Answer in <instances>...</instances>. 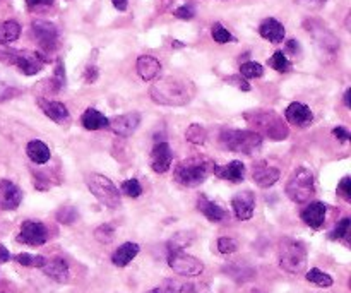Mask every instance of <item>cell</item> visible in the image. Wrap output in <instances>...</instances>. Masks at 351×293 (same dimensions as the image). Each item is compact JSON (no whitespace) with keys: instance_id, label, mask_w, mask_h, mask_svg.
I'll list each match as a JSON object with an SVG mask.
<instances>
[{"instance_id":"1","label":"cell","mask_w":351,"mask_h":293,"mask_svg":"<svg viewBox=\"0 0 351 293\" xmlns=\"http://www.w3.org/2000/svg\"><path fill=\"white\" fill-rule=\"evenodd\" d=\"M154 103L165 106H182L192 102L195 95V88L192 82L178 78H165L154 82L149 91Z\"/></svg>"},{"instance_id":"2","label":"cell","mask_w":351,"mask_h":293,"mask_svg":"<svg viewBox=\"0 0 351 293\" xmlns=\"http://www.w3.org/2000/svg\"><path fill=\"white\" fill-rule=\"evenodd\" d=\"M243 119L252 127V130L269 137L271 141H285L290 136V129L285 119L274 110H250L243 113Z\"/></svg>"},{"instance_id":"3","label":"cell","mask_w":351,"mask_h":293,"mask_svg":"<svg viewBox=\"0 0 351 293\" xmlns=\"http://www.w3.org/2000/svg\"><path fill=\"white\" fill-rule=\"evenodd\" d=\"M213 167L215 163L208 158H187L175 167L173 177L184 187H197V185L204 184L206 178L213 174Z\"/></svg>"},{"instance_id":"4","label":"cell","mask_w":351,"mask_h":293,"mask_svg":"<svg viewBox=\"0 0 351 293\" xmlns=\"http://www.w3.org/2000/svg\"><path fill=\"white\" fill-rule=\"evenodd\" d=\"M219 144L225 150L233 153L254 154L263 146V136L256 130H239V129H221L218 137Z\"/></svg>"},{"instance_id":"5","label":"cell","mask_w":351,"mask_h":293,"mask_svg":"<svg viewBox=\"0 0 351 293\" xmlns=\"http://www.w3.org/2000/svg\"><path fill=\"white\" fill-rule=\"evenodd\" d=\"M280 266L290 274L304 273L307 268V247L304 242L285 239L280 244Z\"/></svg>"},{"instance_id":"6","label":"cell","mask_w":351,"mask_h":293,"mask_svg":"<svg viewBox=\"0 0 351 293\" xmlns=\"http://www.w3.org/2000/svg\"><path fill=\"white\" fill-rule=\"evenodd\" d=\"M287 196L297 204H304L308 202L315 194V184H314V174L308 168L298 167L293 170L287 182Z\"/></svg>"},{"instance_id":"7","label":"cell","mask_w":351,"mask_h":293,"mask_svg":"<svg viewBox=\"0 0 351 293\" xmlns=\"http://www.w3.org/2000/svg\"><path fill=\"white\" fill-rule=\"evenodd\" d=\"M86 185L91 191V194L101 202L103 206L110 209H117L122 204V199H120L119 189L115 187L112 180L105 175L99 174H91L86 177Z\"/></svg>"},{"instance_id":"8","label":"cell","mask_w":351,"mask_h":293,"mask_svg":"<svg viewBox=\"0 0 351 293\" xmlns=\"http://www.w3.org/2000/svg\"><path fill=\"white\" fill-rule=\"evenodd\" d=\"M31 33H33V38L38 47H40V50L45 51V54H50V51H55L58 48L60 33H58V27L50 21H33L31 23Z\"/></svg>"},{"instance_id":"9","label":"cell","mask_w":351,"mask_h":293,"mask_svg":"<svg viewBox=\"0 0 351 293\" xmlns=\"http://www.w3.org/2000/svg\"><path fill=\"white\" fill-rule=\"evenodd\" d=\"M168 266L180 277H199L204 271V264L197 257L184 253V250H170L168 253Z\"/></svg>"},{"instance_id":"10","label":"cell","mask_w":351,"mask_h":293,"mask_svg":"<svg viewBox=\"0 0 351 293\" xmlns=\"http://www.w3.org/2000/svg\"><path fill=\"white\" fill-rule=\"evenodd\" d=\"M10 62L23 72L24 75H34L43 71L47 57L41 51H17L10 55Z\"/></svg>"},{"instance_id":"11","label":"cell","mask_w":351,"mask_h":293,"mask_svg":"<svg viewBox=\"0 0 351 293\" xmlns=\"http://www.w3.org/2000/svg\"><path fill=\"white\" fill-rule=\"evenodd\" d=\"M48 240V228L41 222L36 220H26L21 225L19 235H17V242L24 244V246L38 247L47 244Z\"/></svg>"},{"instance_id":"12","label":"cell","mask_w":351,"mask_h":293,"mask_svg":"<svg viewBox=\"0 0 351 293\" xmlns=\"http://www.w3.org/2000/svg\"><path fill=\"white\" fill-rule=\"evenodd\" d=\"M305 27L308 30V33L314 36L315 43L321 48L322 51H328V54H335L339 48V40L332 34V31H329L324 24L317 23V21H307Z\"/></svg>"},{"instance_id":"13","label":"cell","mask_w":351,"mask_h":293,"mask_svg":"<svg viewBox=\"0 0 351 293\" xmlns=\"http://www.w3.org/2000/svg\"><path fill=\"white\" fill-rule=\"evenodd\" d=\"M171 161H173V151H171L170 144L167 141H161V143L154 144L149 158V165L153 168V172H156V174H167L171 167Z\"/></svg>"},{"instance_id":"14","label":"cell","mask_w":351,"mask_h":293,"mask_svg":"<svg viewBox=\"0 0 351 293\" xmlns=\"http://www.w3.org/2000/svg\"><path fill=\"white\" fill-rule=\"evenodd\" d=\"M139 124H141L139 113L129 112V113H123V115H117L113 117V119H110L108 129L112 130L113 134H117V136L129 137L136 132Z\"/></svg>"},{"instance_id":"15","label":"cell","mask_w":351,"mask_h":293,"mask_svg":"<svg viewBox=\"0 0 351 293\" xmlns=\"http://www.w3.org/2000/svg\"><path fill=\"white\" fill-rule=\"evenodd\" d=\"M38 106L41 108V112L45 113V117H48L50 120H53L58 126H67L71 122V113H69L67 106L62 102H55V99H47V98H38L36 99Z\"/></svg>"},{"instance_id":"16","label":"cell","mask_w":351,"mask_h":293,"mask_svg":"<svg viewBox=\"0 0 351 293\" xmlns=\"http://www.w3.org/2000/svg\"><path fill=\"white\" fill-rule=\"evenodd\" d=\"M232 208L237 220L247 222V220H250L254 216V209H256V194H254L252 191L239 192V194L233 196Z\"/></svg>"},{"instance_id":"17","label":"cell","mask_w":351,"mask_h":293,"mask_svg":"<svg viewBox=\"0 0 351 293\" xmlns=\"http://www.w3.org/2000/svg\"><path fill=\"white\" fill-rule=\"evenodd\" d=\"M23 201V191L10 180H0V209L14 211Z\"/></svg>"},{"instance_id":"18","label":"cell","mask_w":351,"mask_h":293,"mask_svg":"<svg viewBox=\"0 0 351 293\" xmlns=\"http://www.w3.org/2000/svg\"><path fill=\"white\" fill-rule=\"evenodd\" d=\"M285 119H287V122H290L291 126L305 129V127L311 126L312 120H314V113H312V110L308 108L307 105H304V103L293 102L287 106V110H285Z\"/></svg>"},{"instance_id":"19","label":"cell","mask_w":351,"mask_h":293,"mask_svg":"<svg viewBox=\"0 0 351 293\" xmlns=\"http://www.w3.org/2000/svg\"><path fill=\"white\" fill-rule=\"evenodd\" d=\"M280 170L276 167H271L267 161H257L254 165V170H252V178L259 187L267 189V187H273L278 180H280Z\"/></svg>"},{"instance_id":"20","label":"cell","mask_w":351,"mask_h":293,"mask_svg":"<svg viewBox=\"0 0 351 293\" xmlns=\"http://www.w3.org/2000/svg\"><path fill=\"white\" fill-rule=\"evenodd\" d=\"M326 215H328V206L321 201H315L311 202V204L302 211L300 218L304 220L305 225L311 226L312 230H321L326 223Z\"/></svg>"},{"instance_id":"21","label":"cell","mask_w":351,"mask_h":293,"mask_svg":"<svg viewBox=\"0 0 351 293\" xmlns=\"http://www.w3.org/2000/svg\"><path fill=\"white\" fill-rule=\"evenodd\" d=\"M213 174L221 180L233 182V184H240L245 178V165L239 160L230 161L228 165H215L213 167Z\"/></svg>"},{"instance_id":"22","label":"cell","mask_w":351,"mask_h":293,"mask_svg":"<svg viewBox=\"0 0 351 293\" xmlns=\"http://www.w3.org/2000/svg\"><path fill=\"white\" fill-rule=\"evenodd\" d=\"M41 270H43V273L48 278H51L57 283H67L69 278H71V270H69L67 261L62 259V257H55V259L47 261Z\"/></svg>"},{"instance_id":"23","label":"cell","mask_w":351,"mask_h":293,"mask_svg":"<svg viewBox=\"0 0 351 293\" xmlns=\"http://www.w3.org/2000/svg\"><path fill=\"white\" fill-rule=\"evenodd\" d=\"M259 34L264 38V40L278 45L285 40L287 30H285V26L278 19H274V17H267V19H264L263 23H261Z\"/></svg>"},{"instance_id":"24","label":"cell","mask_w":351,"mask_h":293,"mask_svg":"<svg viewBox=\"0 0 351 293\" xmlns=\"http://www.w3.org/2000/svg\"><path fill=\"white\" fill-rule=\"evenodd\" d=\"M136 69L137 74H139L144 81H151V79H154L160 74L161 64L156 57H153V55H141V57L137 58Z\"/></svg>"},{"instance_id":"25","label":"cell","mask_w":351,"mask_h":293,"mask_svg":"<svg viewBox=\"0 0 351 293\" xmlns=\"http://www.w3.org/2000/svg\"><path fill=\"white\" fill-rule=\"evenodd\" d=\"M197 209L206 216V218L209 220V222H213V223L223 222V220H226V216H228L221 206H218L216 202L209 201L206 196H201V198L197 199Z\"/></svg>"},{"instance_id":"26","label":"cell","mask_w":351,"mask_h":293,"mask_svg":"<svg viewBox=\"0 0 351 293\" xmlns=\"http://www.w3.org/2000/svg\"><path fill=\"white\" fill-rule=\"evenodd\" d=\"M139 254V246L134 242H125L112 254V263L117 268H125L127 264L132 263L134 257Z\"/></svg>"},{"instance_id":"27","label":"cell","mask_w":351,"mask_h":293,"mask_svg":"<svg viewBox=\"0 0 351 293\" xmlns=\"http://www.w3.org/2000/svg\"><path fill=\"white\" fill-rule=\"evenodd\" d=\"M26 154H27V158H29V160L36 165L48 163V161H50V156H51L50 148H48L47 144L40 139H34V141H29V143H27Z\"/></svg>"},{"instance_id":"28","label":"cell","mask_w":351,"mask_h":293,"mask_svg":"<svg viewBox=\"0 0 351 293\" xmlns=\"http://www.w3.org/2000/svg\"><path fill=\"white\" fill-rule=\"evenodd\" d=\"M81 124L86 130H101L108 129L110 119H106V117L103 115L101 112H98L96 108H88L82 113Z\"/></svg>"},{"instance_id":"29","label":"cell","mask_w":351,"mask_h":293,"mask_svg":"<svg viewBox=\"0 0 351 293\" xmlns=\"http://www.w3.org/2000/svg\"><path fill=\"white\" fill-rule=\"evenodd\" d=\"M21 36V24L17 21H5L0 24V43H12Z\"/></svg>"},{"instance_id":"30","label":"cell","mask_w":351,"mask_h":293,"mask_svg":"<svg viewBox=\"0 0 351 293\" xmlns=\"http://www.w3.org/2000/svg\"><path fill=\"white\" fill-rule=\"evenodd\" d=\"M267 64H269L271 69L281 72V74H287V72L291 71L290 58H287V54H285V51H281V50L274 51L273 57L267 60Z\"/></svg>"},{"instance_id":"31","label":"cell","mask_w":351,"mask_h":293,"mask_svg":"<svg viewBox=\"0 0 351 293\" xmlns=\"http://www.w3.org/2000/svg\"><path fill=\"white\" fill-rule=\"evenodd\" d=\"M305 278H307L308 283H314L321 288H329V287H332V283H335V281H332V278L329 277L328 273L317 270V268H312V270L305 274Z\"/></svg>"},{"instance_id":"32","label":"cell","mask_w":351,"mask_h":293,"mask_svg":"<svg viewBox=\"0 0 351 293\" xmlns=\"http://www.w3.org/2000/svg\"><path fill=\"white\" fill-rule=\"evenodd\" d=\"M48 84H51L50 88H48V91L50 93H58L65 86V67L62 60H57L53 78L48 79Z\"/></svg>"},{"instance_id":"33","label":"cell","mask_w":351,"mask_h":293,"mask_svg":"<svg viewBox=\"0 0 351 293\" xmlns=\"http://www.w3.org/2000/svg\"><path fill=\"white\" fill-rule=\"evenodd\" d=\"M192 242H194V233L178 232L175 233L173 239L168 244V250H184V247L191 246Z\"/></svg>"},{"instance_id":"34","label":"cell","mask_w":351,"mask_h":293,"mask_svg":"<svg viewBox=\"0 0 351 293\" xmlns=\"http://www.w3.org/2000/svg\"><path fill=\"white\" fill-rule=\"evenodd\" d=\"M14 259H16V263H19L21 266H26V268H43L45 263H47V259H45L43 256H34V254H27V253L17 254Z\"/></svg>"},{"instance_id":"35","label":"cell","mask_w":351,"mask_h":293,"mask_svg":"<svg viewBox=\"0 0 351 293\" xmlns=\"http://www.w3.org/2000/svg\"><path fill=\"white\" fill-rule=\"evenodd\" d=\"M240 75L245 79H257L264 75V67L257 62H245L240 65Z\"/></svg>"},{"instance_id":"36","label":"cell","mask_w":351,"mask_h":293,"mask_svg":"<svg viewBox=\"0 0 351 293\" xmlns=\"http://www.w3.org/2000/svg\"><path fill=\"white\" fill-rule=\"evenodd\" d=\"M185 137H187L189 143L192 144H204L208 132H206L204 127L199 126V124H192L187 129V132H185Z\"/></svg>"},{"instance_id":"37","label":"cell","mask_w":351,"mask_h":293,"mask_svg":"<svg viewBox=\"0 0 351 293\" xmlns=\"http://www.w3.org/2000/svg\"><path fill=\"white\" fill-rule=\"evenodd\" d=\"M95 239L98 240L99 244H110L115 239V226L110 225V223L99 225L98 228L95 230Z\"/></svg>"},{"instance_id":"38","label":"cell","mask_w":351,"mask_h":293,"mask_svg":"<svg viewBox=\"0 0 351 293\" xmlns=\"http://www.w3.org/2000/svg\"><path fill=\"white\" fill-rule=\"evenodd\" d=\"M211 36L216 43H221V45L230 43V41L235 40V38H233V34L219 23H215V26H213V30H211Z\"/></svg>"},{"instance_id":"39","label":"cell","mask_w":351,"mask_h":293,"mask_svg":"<svg viewBox=\"0 0 351 293\" xmlns=\"http://www.w3.org/2000/svg\"><path fill=\"white\" fill-rule=\"evenodd\" d=\"M122 192L125 196H129V198L136 199L143 194V187H141V184L137 178H129V180H125L122 184Z\"/></svg>"},{"instance_id":"40","label":"cell","mask_w":351,"mask_h":293,"mask_svg":"<svg viewBox=\"0 0 351 293\" xmlns=\"http://www.w3.org/2000/svg\"><path fill=\"white\" fill-rule=\"evenodd\" d=\"M350 225H351V220L350 218H343L341 222L336 225V228L329 233V239L331 240H341L345 237H348L350 232Z\"/></svg>"},{"instance_id":"41","label":"cell","mask_w":351,"mask_h":293,"mask_svg":"<svg viewBox=\"0 0 351 293\" xmlns=\"http://www.w3.org/2000/svg\"><path fill=\"white\" fill-rule=\"evenodd\" d=\"M57 220L60 223H64V225H72L77 220V211L72 206H65V208L58 209Z\"/></svg>"},{"instance_id":"42","label":"cell","mask_w":351,"mask_h":293,"mask_svg":"<svg viewBox=\"0 0 351 293\" xmlns=\"http://www.w3.org/2000/svg\"><path fill=\"white\" fill-rule=\"evenodd\" d=\"M237 249H239V246H237L235 240L230 239V237H221V239L218 240V250L221 254H225V256L237 253Z\"/></svg>"},{"instance_id":"43","label":"cell","mask_w":351,"mask_h":293,"mask_svg":"<svg viewBox=\"0 0 351 293\" xmlns=\"http://www.w3.org/2000/svg\"><path fill=\"white\" fill-rule=\"evenodd\" d=\"M173 16L178 17V19L191 21L195 17V9L192 5H182V7H178V9L173 10Z\"/></svg>"},{"instance_id":"44","label":"cell","mask_w":351,"mask_h":293,"mask_svg":"<svg viewBox=\"0 0 351 293\" xmlns=\"http://www.w3.org/2000/svg\"><path fill=\"white\" fill-rule=\"evenodd\" d=\"M338 194L345 199L346 202L351 201V178L343 177L341 182L338 184Z\"/></svg>"},{"instance_id":"45","label":"cell","mask_w":351,"mask_h":293,"mask_svg":"<svg viewBox=\"0 0 351 293\" xmlns=\"http://www.w3.org/2000/svg\"><path fill=\"white\" fill-rule=\"evenodd\" d=\"M225 81L228 82V84H233V86H235V88L242 89V91H250V84H249V82H247V79L242 78V75H240V74L230 75V78H226Z\"/></svg>"},{"instance_id":"46","label":"cell","mask_w":351,"mask_h":293,"mask_svg":"<svg viewBox=\"0 0 351 293\" xmlns=\"http://www.w3.org/2000/svg\"><path fill=\"white\" fill-rule=\"evenodd\" d=\"M326 2H328V0H297L298 5L304 7V9H308V10L322 9V7L326 5Z\"/></svg>"},{"instance_id":"47","label":"cell","mask_w":351,"mask_h":293,"mask_svg":"<svg viewBox=\"0 0 351 293\" xmlns=\"http://www.w3.org/2000/svg\"><path fill=\"white\" fill-rule=\"evenodd\" d=\"M332 136H335L338 141H341V143H348V141L351 139L350 130L343 126L335 127V129H332Z\"/></svg>"},{"instance_id":"48","label":"cell","mask_w":351,"mask_h":293,"mask_svg":"<svg viewBox=\"0 0 351 293\" xmlns=\"http://www.w3.org/2000/svg\"><path fill=\"white\" fill-rule=\"evenodd\" d=\"M55 0H26V5L29 10H38L43 9V7L53 5Z\"/></svg>"},{"instance_id":"49","label":"cell","mask_w":351,"mask_h":293,"mask_svg":"<svg viewBox=\"0 0 351 293\" xmlns=\"http://www.w3.org/2000/svg\"><path fill=\"white\" fill-rule=\"evenodd\" d=\"M98 75H99V71L96 65H88V67H86V72H84L86 82H96Z\"/></svg>"},{"instance_id":"50","label":"cell","mask_w":351,"mask_h":293,"mask_svg":"<svg viewBox=\"0 0 351 293\" xmlns=\"http://www.w3.org/2000/svg\"><path fill=\"white\" fill-rule=\"evenodd\" d=\"M287 51L290 55H298L300 54V43L297 40H288L287 41Z\"/></svg>"},{"instance_id":"51","label":"cell","mask_w":351,"mask_h":293,"mask_svg":"<svg viewBox=\"0 0 351 293\" xmlns=\"http://www.w3.org/2000/svg\"><path fill=\"white\" fill-rule=\"evenodd\" d=\"M112 3L117 10H120V12H125L127 7H129V0H112Z\"/></svg>"},{"instance_id":"52","label":"cell","mask_w":351,"mask_h":293,"mask_svg":"<svg viewBox=\"0 0 351 293\" xmlns=\"http://www.w3.org/2000/svg\"><path fill=\"white\" fill-rule=\"evenodd\" d=\"M7 261H10V253L0 244V264L7 263Z\"/></svg>"},{"instance_id":"53","label":"cell","mask_w":351,"mask_h":293,"mask_svg":"<svg viewBox=\"0 0 351 293\" xmlns=\"http://www.w3.org/2000/svg\"><path fill=\"white\" fill-rule=\"evenodd\" d=\"M343 103H345L346 108H351V89H346L345 96H343Z\"/></svg>"},{"instance_id":"54","label":"cell","mask_w":351,"mask_h":293,"mask_svg":"<svg viewBox=\"0 0 351 293\" xmlns=\"http://www.w3.org/2000/svg\"><path fill=\"white\" fill-rule=\"evenodd\" d=\"M147 293H165L163 288H153V290H149Z\"/></svg>"}]
</instances>
